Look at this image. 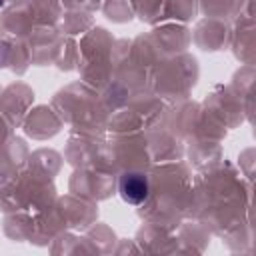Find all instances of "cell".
I'll return each mask as SVG.
<instances>
[{"label":"cell","instance_id":"6da1fadb","mask_svg":"<svg viewBox=\"0 0 256 256\" xmlns=\"http://www.w3.org/2000/svg\"><path fill=\"white\" fill-rule=\"evenodd\" d=\"M118 192L128 204H142L150 194L148 178L140 172H126L118 182Z\"/></svg>","mask_w":256,"mask_h":256}]
</instances>
